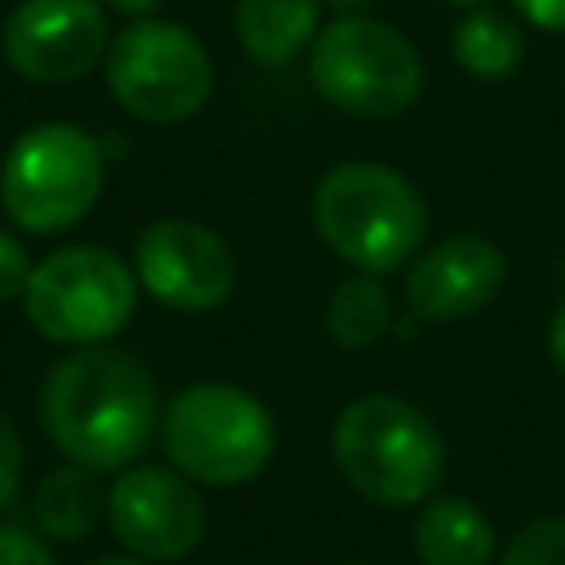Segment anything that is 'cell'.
<instances>
[{
    "instance_id": "obj_1",
    "label": "cell",
    "mask_w": 565,
    "mask_h": 565,
    "mask_svg": "<svg viewBox=\"0 0 565 565\" xmlns=\"http://www.w3.org/2000/svg\"><path fill=\"white\" fill-rule=\"evenodd\" d=\"M159 415L150 371L110 344L66 353L40 393V419L53 446L88 472L132 468L159 437Z\"/></svg>"
},
{
    "instance_id": "obj_2",
    "label": "cell",
    "mask_w": 565,
    "mask_h": 565,
    "mask_svg": "<svg viewBox=\"0 0 565 565\" xmlns=\"http://www.w3.org/2000/svg\"><path fill=\"white\" fill-rule=\"evenodd\" d=\"M318 238L362 274H393L411 265L428 234V203L415 181L375 159H344L313 185Z\"/></svg>"
},
{
    "instance_id": "obj_3",
    "label": "cell",
    "mask_w": 565,
    "mask_h": 565,
    "mask_svg": "<svg viewBox=\"0 0 565 565\" xmlns=\"http://www.w3.org/2000/svg\"><path fill=\"white\" fill-rule=\"evenodd\" d=\"M331 459L375 508H419L446 477V441L437 424L393 393H362L340 406L331 424Z\"/></svg>"
},
{
    "instance_id": "obj_4",
    "label": "cell",
    "mask_w": 565,
    "mask_h": 565,
    "mask_svg": "<svg viewBox=\"0 0 565 565\" xmlns=\"http://www.w3.org/2000/svg\"><path fill=\"white\" fill-rule=\"evenodd\" d=\"M159 441L168 468H177L185 481L243 486L269 468L278 450V428L256 393L230 380H199L163 406Z\"/></svg>"
},
{
    "instance_id": "obj_5",
    "label": "cell",
    "mask_w": 565,
    "mask_h": 565,
    "mask_svg": "<svg viewBox=\"0 0 565 565\" xmlns=\"http://www.w3.org/2000/svg\"><path fill=\"white\" fill-rule=\"evenodd\" d=\"M309 79L322 102L358 119H388L424 93L419 49L388 22L353 13L318 26L309 44Z\"/></svg>"
},
{
    "instance_id": "obj_6",
    "label": "cell",
    "mask_w": 565,
    "mask_h": 565,
    "mask_svg": "<svg viewBox=\"0 0 565 565\" xmlns=\"http://www.w3.org/2000/svg\"><path fill=\"white\" fill-rule=\"evenodd\" d=\"M106 181L102 141L75 124L26 128L0 168V203L26 234H57L79 225Z\"/></svg>"
},
{
    "instance_id": "obj_7",
    "label": "cell",
    "mask_w": 565,
    "mask_h": 565,
    "mask_svg": "<svg viewBox=\"0 0 565 565\" xmlns=\"http://www.w3.org/2000/svg\"><path fill=\"white\" fill-rule=\"evenodd\" d=\"M22 309L31 327L53 344H106L137 309V274L97 243L57 247L31 265Z\"/></svg>"
},
{
    "instance_id": "obj_8",
    "label": "cell",
    "mask_w": 565,
    "mask_h": 565,
    "mask_svg": "<svg viewBox=\"0 0 565 565\" xmlns=\"http://www.w3.org/2000/svg\"><path fill=\"white\" fill-rule=\"evenodd\" d=\"M106 84L132 119L181 124L212 97V57L190 26L137 18L106 49Z\"/></svg>"
},
{
    "instance_id": "obj_9",
    "label": "cell",
    "mask_w": 565,
    "mask_h": 565,
    "mask_svg": "<svg viewBox=\"0 0 565 565\" xmlns=\"http://www.w3.org/2000/svg\"><path fill=\"white\" fill-rule=\"evenodd\" d=\"M110 534L141 561H185L207 534V508L194 481L163 463H132L106 490Z\"/></svg>"
},
{
    "instance_id": "obj_10",
    "label": "cell",
    "mask_w": 565,
    "mask_h": 565,
    "mask_svg": "<svg viewBox=\"0 0 565 565\" xmlns=\"http://www.w3.org/2000/svg\"><path fill=\"white\" fill-rule=\"evenodd\" d=\"M132 274L137 287H146L159 305L181 313H207L230 300L238 282V260L212 225L168 216L137 234Z\"/></svg>"
},
{
    "instance_id": "obj_11",
    "label": "cell",
    "mask_w": 565,
    "mask_h": 565,
    "mask_svg": "<svg viewBox=\"0 0 565 565\" xmlns=\"http://www.w3.org/2000/svg\"><path fill=\"white\" fill-rule=\"evenodd\" d=\"M4 62L31 84H71L88 75L106 49L102 0H22L0 31Z\"/></svg>"
},
{
    "instance_id": "obj_12",
    "label": "cell",
    "mask_w": 565,
    "mask_h": 565,
    "mask_svg": "<svg viewBox=\"0 0 565 565\" xmlns=\"http://www.w3.org/2000/svg\"><path fill=\"white\" fill-rule=\"evenodd\" d=\"M508 278L503 252L481 234H450L424 247L406 274V309L415 322H459L481 313Z\"/></svg>"
},
{
    "instance_id": "obj_13",
    "label": "cell",
    "mask_w": 565,
    "mask_h": 565,
    "mask_svg": "<svg viewBox=\"0 0 565 565\" xmlns=\"http://www.w3.org/2000/svg\"><path fill=\"white\" fill-rule=\"evenodd\" d=\"M411 543L419 565H494V525L463 494H433L419 503Z\"/></svg>"
},
{
    "instance_id": "obj_14",
    "label": "cell",
    "mask_w": 565,
    "mask_h": 565,
    "mask_svg": "<svg viewBox=\"0 0 565 565\" xmlns=\"http://www.w3.org/2000/svg\"><path fill=\"white\" fill-rule=\"evenodd\" d=\"M322 0H238L234 35L256 66H287L318 40Z\"/></svg>"
},
{
    "instance_id": "obj_15",
    "label": "cell",
    "mask_w": 565,
    "mask_h": 565,
    "mask_svg": "<svg viewBox=\"0 0 565 565\" xmlns=\"http://www.w3.org/2000/svg\"><path fill=\"white\" fill-rule=\"evenodd\" d=\"M450 57L472 79H508L525 62V31L512 13H499L490 4L468 9L450 31Z\"/></svg>"
},
{
    "instance_id": "obj_16",
    "label": "cell",
    "mask_w": 565,
    "mask_h": 565,
    "mask_svg": "<svg viewBox=\"0 0 565 565\" xmlns=\"http://www.w3.org/2000/svg\"><path fill=\"white\" fill-rule=\"evenodd\" d=\"M322 327L349 353L380 344L388 335V327H393V296H388L384 278L380 274H362V269L344 274L331 287L327 305H322Z\"/></svg>"
},
{
    "instance_id": "obj_17",
    "label": "cell",
    "mask_w": 565,
    "mask_h": 565,
    "mask_svg": "<svg viewBox=\"0 0 565 565\" xmlns=\"http://www.w3.org/2000/svg\"><path fill=\"white\" fill-rule=\"evenodd\" d=\"M102 508H106V494L97 490L93 472L79 463L49 472L35 490V525H40V534H49L57 543L84 539L97 525Z\"/></svg>"
},
{
    "instance_id": "obj_18",
    "label": "cell",
    "mask_w": 565,
    "mask_h": 565,
    "mask_svg": "<svg viewBox=\"0 0 565 565\" xmlns=\"http://www.w3.org/2000/svg\"><path fill=\"white\" fill-rule=\"evenodd\" d=\"M494 565H565V512L525 521Z\"/></svg>"
},
{
    "instance_id": "obj_19",
    "label": "cell",
    "mask_w": 565,
    "mask_h": 565,
    "mask_svg": "<svg viewBox=\"0 0 565 565\" xmlns=\"http://www.w3.org/2000/svg\"><path fill=\"white\" fill-rule=\"evenodd\" d=\"M0 565H57V561L35 530L0 525Z\"/></svg>"
},
{
    "instance_id": "obj_20",
    "label": "cell",
    "mask_w": 565,
    "mask_h": 565,
    "mask_svg": "<svg viewBox=\"0 0 565 565\" xmlns=\"http://www.w3.org/2000/svg\"><path fill=\"white\" fill-rule=\"evenodd\" d=\"M18 481H22V437H18L13 419L0 411V508L13 503Z\"/></svg>"
},
{
    "instance_id": "obj_21",
    "label": "cell",
    "mask_w": 565,
    "mask_h": 565,
    "mask_svg": "<svg viewBox=\"0 0 565 565\" xmlns=\"http://www.w3.org/2000/svg\"><path fill=\"white\" fill-rule=\"evenodd\" d=\"M26 278H31V260H26V247L0 230V305L22 296L26 291Z\"/></svg>"
},
{
    "instance_id": "obj_22",
    "label": "cell",
    "mask_w": 565,
    "mask_h": 565,
    "mask_svg": "<svg viewBox=\"0 0 565 565\" xmlns=\"http://www.w3.org/2000/svg\"><path fill=\"white\" fill-rule=\"evenodd\" d=\"M512 9L534 31H552V35L565 31V0H512Z\"/></svg>"
},
{
    "instance_id": "obj_23",
    "label": "cell",
    "mask_w": 565,
    "mask_h": 565,
    "mask_svg": "<svg viewBox=\"0 0 565 565\" xmlns=\"http://www.w3.org/2000/svg\"><path fill=\"white\" fill-rule=\"evenodd\" d=\"M547 358H552V366L565 375V296L556 300L552 322H547Z\"/></svg>"
},
{
    "instance_id": "obj_24",
    "label": "cell",
    "mask_w": 565,
    "mask_h": 565,
    "mask_svg": "<svg viewBox=\"0 0 565 565\" xmlns=\"http://www.w3.org/2000/svg\"><path fill=\"white\" fill-rule=\"evenodd\" d=\"M102 4H106V9H115V13H124V18H132V22H137V18H150V13H154V9H159V4H163V0H102Z\"/></svg>"
},
{
    "instance_id": "obj_25",
    "label": "cell",
    "mask_w": 565,
    "mask_h": 565,
    "mask_svg": "<svg viewBox=\"0 0 565 565\" xmlns=\"http://www.w3.org/2000/svg\"><path fill=\"white\" fill-rule=\"evenodd\" d=\"M322 4H327L335 18H353V13H366L371 0H322Z\"/></svg>"
},
{
    "instance_id": "obj_26",
    "label": "cell",
    "mask_w": 565,
    "mask_h": 565,
    "mask_svg": "<svg viewBox=\"0 0 565 565\" xmlns=\"http://www.w3.org/2000/svg\"><path fill=\"white\" fill-rule=\"evenodd\" d=\"M93 565H150V561H141V556H132V552H128V556H97Z\"/></svg>"
},
{
    "instance_id": "obj_27",
    "label": "cell",
    "mask_w": 565,
    "mask_h": 565,
    "mask_svg": "<svg viewBox=\"0 0 565 565\" xmlns=\"http://www.w3.org/2000/svg\"><path fill=\"white\" fill-rule=\"evenodd\" d=\"M437 4H450V9H477V4H486V0H437Z\"/></svg>"
},
{
    "instance_id": "obj_28",
    "label": "cell",
    "mask_w": 565,
    "mask_h": 565,
    "mask_svg": "<svg viewBox=\"0 0 565 565\" xmlns=\"http://www.w3.org/2000/svg\"><path fill=\"white\" fill-rule=\"evenodd\" d=\"M340 565H362V561H340Z\"/></svg>"
}]
</instances>
